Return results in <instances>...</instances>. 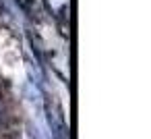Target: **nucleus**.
<instances>
[{"mask_svg":"<svg viewBox=\"0 0 151 139\" xmlns=\"http://www.w3.org/2000/svg\"><path fill=\"white\" fill-rule=\"evenodd\" d=\"M0 127H2V112H0Z\"/></svg>","mask_w":151,"mask_h":139,"instance_id":"f257e3e1","label":"nucleus"}]
</instances>
